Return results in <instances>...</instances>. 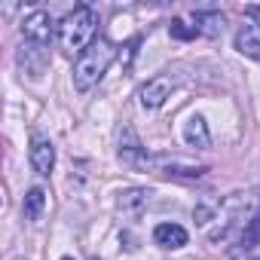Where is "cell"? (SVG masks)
I'll list each match as a JSON object with an SVG mask.
<instances>
[{
	"label": "cell",
	"instance_id": "30bf717a",
	"mask_svg": "<svg viewBox=\"0 0 260 260\" xmlns=\"http://www.w3.org/2000/svg\"><path fill=\"white\" fill-rule=\"evenodd\" d=\"M166 175H175V178H202L208 169L205 166H187V162H181V159H166V156H156L153 159Z\"/></svg>",
	"mask_w": 260,
	"mask_h": 260
},
{
	"label": "cell",
	"instance_id": "7a4b0ae2",
	"mask_svg": "<svg viewBox=\"0 0 260 260\" xmlns=\"http://www.w3.org/2000/svg\"><path fill=\"white\" fill-rule=\"evenodd\" d=\"M95 25H98V13L92 7H77L74 13L64 16V22L58 25V40L68 52H83L89 49L95 40Z\"/></svg>",
	"mask_w": 260,
	"mask_h": 260
},
{
	"label": "cell",
	"instance_id": "5bb4252c",
	"mask_svg": "<svg viewBox=\"0 0 260 260\" xmlns=\"http://www.w3.org/2000/svg\"><path fill=\"white\" fill-rule=\"evenodd\" d=\"M223 28V16L220 13H196V31L199 34H217Z\"/></svg>",
	"mask_w": 260,
	"mask_h": 260
},
{
	"label": "cell",
	"instance_id": "2e32d148",
	"mask_svg": "<svg viewBox=\"0 0 260 260\" xmlns=\"http://www.w3.org/2000/svg\"><path fill=\"white\" fill-rule=\"evenodd\" d=\"M260 242V211L248 220V226H245V233H242V245L245 248H254Z\"/></svg>",
	"mask_w": 260,
	"mask_h": 260
},
{
	"label": "cell",
	"instance_id": "5b68a950",
	"mask_svg": "<svg viewBox=\"0 0 260 260\" xmlns=\"http://www.w3.org/2000/svg\"><path fill=\"white\" fill-rule=\"evenodd\" d=\"M22 34H25V40H31V43L49 46V40H52V34H55V22H52L49 13L37 10V13H31V16L22 22Z\"/></svg>",
	"mask_w": 260,
	"mask_h": 260
},
{
	"label": "cell",
	"instance_id": "9a60e30c",
	"mask_svg": "<svg viewBox=\"0 0 260 260\" xmlns=\"http://www.w3.org/2000/svg\"><path fill=\"white\" fill-rule=\"evenodd\" d=\"M169 34H172L175 40H193L199 31H196V25H187L184 19H172V25H169Z\"/></svg>",
	"mask_w": 260,
	"mask_h": 260
},
{
	"label": "cell",
	"instance_id": "ac0fdd59",
	"mask_svg": "<svg viewBox=\"0 0 260 260\" xmlns=\"http://www.w3.org/2000/svg\"><path fill=\"white\" fill-rule=\"evenodd\" d=\"M61 260H74V257H61Z\"/></svg>",
	"mask_w": 260,
	"mask_h": 260
},
{
	"label": "cell",
	"instance_id": "7c38bea8",
	"mask_svg": "<svg viewBox=\"0 0 260 260\" xmlns=\"http://www.w3.org/2000/svg\"><path fill=\"white\" fill-rule=\"evenodd\" d=\"M236 49H239L242 55L260 61V31H257L254 25H251V28H242V31L236 34Z\"/></svg>",
	"mask_w": 260,
	"mask_h": 260
},
{
	"label": "cell",
	"instance_id": "52a82bcc",
	"mask_svg": "<svg viewBox=\"0 0 260 260\" xmlns=\"http://www.w3.org/2000/svg\"><path fill=\"white\" fill-rule=\"evenodd\" d=\"M46 61H49L46 49H43L40 43L25 40V46H22V52H19V64H22V71H25V74H31V77H40V74H43V68H46Z\"/></svg>",
	"mask_w": 260,
	"mask_h": 260
},
{
	"label": "cell",
	"instance_id": "3957f363",
	"mask_svg": "<svg viewBox=\"0 0 260 260\" xmlns=\"http://www.w3.org/2000/svg\"><path fill=\"white\" fill-rule=\"evenodd\" d=\"M172 89H175V80H172V77H166V74H156V77H150V80L141 86V92H138V98H141V107H147V110H156V107H162V104H166V98L172 95Z\"/></svg>",
	"mask_w": 260,
	"mask_h": 260
},
{
	"label": "cell",
	"instance_id": "ffe728a7",
	"mask_svg": "<svg viewBox=\"0 0 260 260\" xmlns=\"http://www.w3.org/2000/svg\"><path fill=\"white\" fill-rule=\"evenodd\" d=\"M92 260H98V257H92Z\"/></svg>",
	"mask_w": 260,
	"mask_h": 260
},
{
	"label": "cell",
	"instance_id": "ba28073f",
	"mask_svg": "<svg viewBox=\"0 0 260 260\" xmlns=\"http://www.w3.org/2000/svg\"><path fill=\"white\" fill-rule=\"evenodd\" d=\"M184 141H187L190 147H199V150H208V147H211L208 125H205V119H202L199 113L187 116V122H184Z\"/></svg>",
	"mask_w": 260,
	"mask_h": 260
},
{
	"label": "cell",
	"instance_id": "e0dca14e",
	"mask_svg": "<svg viewBox=\"0 0 260 260\" xmlns=\"http://www.w3.org/2000/svg\"><path fill=\"white\" fill-rule=\"evenodd\" d=\"M245 16H248V19H254V22H257L254 28L260 31V7H245Z\"/></svg>",
	"mask_w": 260,
	"mask_h": 260
},
{
	"label": "cell",
	"instance_id": "4fadbf2b",
	"mask_svg": "<svg viewBox=\"0 0 260 260\" xmlns=\"http://www.w3.org/2000/svg\"><path fill=\"white\" fill-rule=\"evenodd\" d=\"M150 190H125L122 196H119V208L125 211V214H141L144 208H147V202H150Z\"/></svg>",
	"mask_w": 260,
	"mask_h": 260
},
{
	"label": "cell",
	"instance_id": "9c48e42d",
	"mask_svg": "<svg viewBox=\"0 0 260 260\" xmlns=\"http://www.w3.org/2000/svg\"><path fill=\"white\" fill-rule=\"evenodd\" d=\"M153 242L159 248H184L187 245V230L181 223H159L153 230Z\"/></svg>",
	"mask_w": 260,
	"mask_h": 260
},
{
	"label": "cell",
	"instance_id": "d6986e66",
	"mask_svg": "<svg viewBox=\"0 0 260 260\" xmlns=\"http://www.w3.org/2000/svg\"><path fill=\"white\" fill-rule=\"evenodd\" d=\"M10 260H22V257H10Z\"/></svg>",
	"mask_w": 260,
	"mask_h": 260
},
{
	"label": "cell",
	"instance_id": "8992f818",
	"mask_svg": "<svg viewBox=\"0 0 260 260\" xmlns=\"http://www.w3.org/2000/svg\"><path fill=\"white\" fill-rule=\"evenodd\" d=\"M119 159L125 162V166H132V169H141V166H150L153 159L144 153V147H141V141L135 138V132L132 128H122V135H119Z\"/></svg>",
	"mask_w": 260,
	"mask_h": 260
},
{
	"label": "cell",
	"instance_id": "8fae6325",
	"mask_svg": "<svg viewBox=\"0 0 260 260\" xmlns=\"http://www.w3.org/2000/svg\"><path fill=\"white\" fill-rule=\"evenodd\" d=\"M22 211H25V220H40L43 211H46V190L43 187H31L25 202H22Z\"/></svg>",
	"mask_w": 260,
	"mask_h": 260
},
{
	"label": "cell",
	"instance_id": "6da1fadb",
	"mask_svg": "<svg viewBox=\"0 0 260 260\" xmlns=\"http://www.w3.org/2000/svg\"><path fill=\"white\" fill-rule=\"evenodd\" d=\"M116 58V46L107 40V37H98L89 49H83L77 55V64H74V86L77 92H89L98 86V80L107 74V68L113 64Z\"/></svg>",
	"mask_w": 260,
	"mask_h": 260
},
{
	"label": "cell",
	"instance_id": "277c9868",
	"mask_svg": "<svg viewBox=\"0 0 260 260\" xmlns=\"http://www.w3.org/2000/svg\"><path fill=\"white\" fill-rule=\"evenodd\" d=\"M28 156H31V166H34L37 175H43V178L52 175V169H55V147H52V141L46 135H40V132L31 135Z\"/></svg>",
	"mask_w": 260,
	"mask_h": 260
}]
</instances>
